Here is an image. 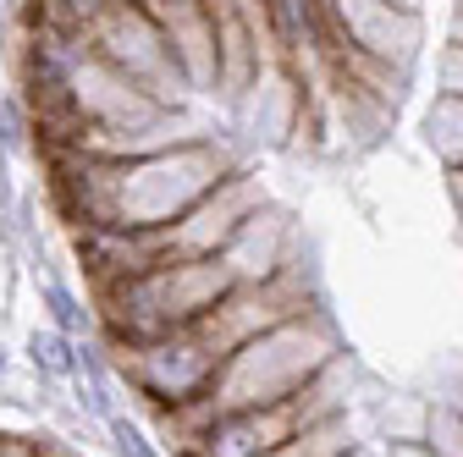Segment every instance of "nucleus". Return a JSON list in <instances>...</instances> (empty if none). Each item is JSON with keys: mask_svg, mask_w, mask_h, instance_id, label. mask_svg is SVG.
<instances>
[{"mask_svg": "<svg viewBox=\"0 0 463 457\" xmlns=\"http://www.w3.org/2000/svg\"><path fill=\"white\" fill-rule=\"evenodd\" d=\"M221 265L232 270V281L238 287H260V281H276L298 265V226L293 215H287L281 204H265L238 238L226 243Z\"/></svg>", "mask_w": 463, "mask_h": 457, "instance_id": "obj_8", "label": "nucleus"}, {"mask_svg": "<svg viewBox=\"0 0 463 457\" xmlns=\"http://www.w3.org/2000/svg\"><path fill=\"white\" fill-rule=\"evenodd\" d=\"M33 293H39V309H44V325H55V331H67V336H89L94 331V314L83 309V298L67 287L61 275H39L33 281Z\"/></svg>", "mask_w": 463, "mask_h": 457, "instance_id": "obj_12", "label": "nucleus"}, {"mask_svg": "<svg viewBox=\"0 0 463 457\" xmlns=\"http://www.w3.org/2000/svg\"><path fill=\"white\" fill-rule=\"evenodd\" d=\"M425 396L430 403H447V408H463V359H447L441 369H430Z\"/></svg>", "mask_w": 463, "mask_h": 457, "instance_id": "obj_16", "label": "nucleus"}, {"mask_svg": "<svg viewBox=\"0 0 463 457\" xmlns=\"http://www.w3.org/2000/svg\"><path fill=\"white\" fill-rule=\"evenodd\" d=\"M425 144L436 149V160L452 171L463 165V94H436L425 110Z\"/></svg>", "mask_w": 463, "mask_h": 457, "instance_id": "obj_11", "label": "nucleus"}, {"mask_svg": "<svg viewBox=\"0 0 463 457\" xmlns=\"http://www.w3.org/2000/svg\"><path fill=\"white\" fill-rule=\"evenodd\" d=\"M287 435H298L293 403H270V408H238V414H215L183 457H270Z\"/></svg>", "mask_w": 463, "mask_h": 457, "instance_id": "obj_9", "label": "nucleus"}, {"mask_svg": "<svg viewBox=\"0 0 463 457\" xmlns=\"http://www.w3.org/2000/svg\"><path fill=\"white\" fill-rule=\"evenodd\" d=\"M226 138H194L144 160H94L78 149H50V182L67 226H110V232H160L188 215L210 188L238 171Z\"/></svg>", "mask_w": 463, "mask_h": 457, "instance_id": "obj_1", "label": "nucleus"}, {"mask_svg": "<svg viewBox=\"0 0 463 457\" xmlns=\"http://www.w3.org/2000/svg\"><path fill=\"white\" fill-rule=\"evenodd\" d=\"M28 364H33V375L44 386H72V375H78V336L55 331V325H39L28 336Z\"/></svg>", "mask_w": 463, "mask_h": 457, "instance_id": "obj_10", "label": "nucleus"}, {"mask_svg": "<svg viewBox=\"0 0 463 457\" xmlns=\"http://www.w3.org/2000/svg\"><path fill=\"white\" fill-rule=\"evenodd\" d=\"M342 359V336H336V320L326 309H309V314H293L281 320L276 331L243 341L232 353L210 386L204 403L183 408V414H165V430H177V446H188L215 414H238V408H270V403H293V396L326 369Z\"/></svg>", "mask_w": 463, "mask_h": 457, "instance_id": "obj_2", "label": "nucleus"}, {"mask_svg": "<svg viewBox=\"0 0 463 457\" xmlns=\"http://www.w3.org/2000/svg\"><path fill=\"white\" fill-rule=\"evenodd\" d=\"M425 446H430L436 457H463V408L430 403V419H425Z\"/></svg>", "mask_w": 463, "mask_h": 457, "instance_id": "obj_14", "label": "nucleus"}, {"mask_svg": "<svg viewBox=\"0 0 463 457\" xmlns=\"http://www.w3.org/2000/svg\"><path fill=\"white\" fill-rule=\"evenodd\" d=\"M39 133V117H33V105L23 89H0V149L6 154H23Z\"/></svg>", "mask_w": 463, "mask_h": 457, "instance_id": "obj_13", "label": "nucleus"}, {"mask_svg": "<svg viewBox=\"0 0 463 457\" xmlns=\"http://www.w3.org/2000/svg\"><path fill=\"white\" fill-rule=\"evenodd\" d=\"M458 6H463V0H458Z\"/></svg>", "mask_w": 463, "mask_h": 457, "instance_id": "obj_20", "label": "nucleus"}, {"mask_svg": "<svg viewBox=\"0 0 463 457\" xmlns=\"http://www.w3.org/2000/svg\"><path fill=\"white\" fill-rule=\"evenodd\" d=\"M326 23H331V50L364 55L375 67L409 72L420 55V6H402V0H326Z\"/></svg>", "mask_w": 463, "mask_h": 457, "instance_id": "obj_7", "label": "nucleus"}, {"mask_svg": "<svg viewBox=\"0 0 463 457\" xmlns=\"http://www.w3.org/2000/svg\"><path fill=\"white\" fill-rule=\"evenodd\" d=\"M265 204H270L265 182L254 177L249 165H238V171H232L221 188H210L188 215H177L171 226H160V232H155V238H160V265H171V259H221L226 243L238 238Z\"/></svg>", "mask_w": 463, "mask_h": 457, "instance_id": "obj_6", "label": "nucleus"}, {"mask_svg": "<svg viewBox=\"0 0 463 457\" xmlns=\"http://www.w3.org/2000/svg\"><path fill=\"white\" fill-rule=\"evenodd\" d=\"M110 359L116 375L133 396H144L149 408L165 414H183L194 403H204L215 375H221V353L188 325V331H165L149 341H110Z\"/></svg>", "mask_w": 463, "mask_h": 457, "instance_id": "obj_4", "label": "nucleus"}, {"mask_svg": "<svg viewBox=\"0 0 463 457\" xmlns=\"http://www.w3.org/2000/svg\"><path fill=\"white\" fill-rule=\"evenodd\" d=\"M238 281L221 259H171L133 281H116L99 293V325L105 341H149L165 331L199 325Z\"/></svg>", "mask_w": 463, "mask_h": 457, "instance_id": "obj_3", "label": "nucleus"}, {"mask_svg": "<svg viewBox=\"0 0 463 457\" xmlns=\"http://www.w3.org/2000/svg\"><path fill=\"white\" fill-rule=\"evenodd\" d=\"M342 457H386V446L381 441H359L354 452H342Z\"/></svg>", "mask_w": 463, "mask_h": 457, "instance_id": "obj_18", "label": "nucleus"}, {"mask_svg": "<svg viewBox=\"0 0 463 457\" xmlns=\"http://www.w3.org/2000/svg\"><path fill=\"white\" fill-rule=\"evenodd\" d=\"M386 446V457H436L425 441H381Z\"/></svg>", "mask_w": 463, "mask_h": 457, "instance_id": "obj_17", "label": "nucleus"}, {"mask_svg": "<svg viewBox=\"0 0 463 457\" xmlns=\"http://www.w3.org/2000/svg\"><path fill=\"white\" fill-rule=\"evenodd\" d=\"M105 435H110V452H116V457H160V446H155L128 414H116V419L105 424Z\"/></svg>", "mask_w": 463, "mask_h": 457, "instance_id": "obj_15", "label": "nucleus"}, {"mask_svg": "<svg viewBox=\"0 0 463 457\" xmlns=\"http://www.w3.org/2000/svg\"><path fill=\"white\" fill-rule=\"evenodd\" d=\"M6 369H12V353H6V341H0V380H6Z\"/></svg>", "mask_w": 463, "mask_h": 457, "instance_id": "obj_19", "label": "nucleus"}, {"mask_svg": "<svg viewBox=\"0 0 463 457\" xmlns=\"http://www.w3.org/2000/svg\"><path fill=\"white\" fill-rule=\"evenodd\" d=\"M89 39L116 72H128L160 105H188L194 99V89L183 78V61H177V50H171V33L160 28V17L144 0H122L116 12H105Z\"/></svg>", "mask_w": 463, "mask_h": 457, "instance_id": "obj_5", "label": "nucleus"}]
</instances>
